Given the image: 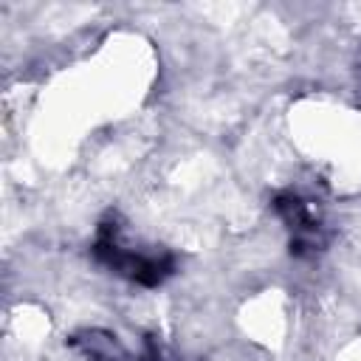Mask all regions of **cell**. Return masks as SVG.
<instances>
[{
	"label": "cell",
	"mask_w": 361,
	"mask_h": 361,
	"mask_svg": "<svg viewBox=\"0 0 361 361\" xmlns=\"http://www.w3.org/2000/svg\"><path fill=\"white\" fill-rule=\"evenodd\" d=\"M93 251H96L99 262H104L116 274H121L138 285H147V288L161 285L172 274V257L158 251L155 245H138V243L127 240L124 226L116 217H110L99 226Z\"/></svg>",
	"instance_id": "6da1fadb"
},
{
	"label": "cell",
	"mask_w": 361,
	"mask_h": 361,
	"mask_svg": "<svg viewBox=\"0 0 361 361\" xmlns=\"http://www.w3.org/2000/svg\"><path fill=\"white\" fill-rule=\"evenodd\" d=\"M276 209L290 231V245L299 254L316 251V245H322V220L310 200H305L299 195H282L276 200Z\"/></svg>",
	"instance_id": "7a4b0ae2"
}]
</instances>
